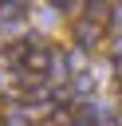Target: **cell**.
I'll list each match as a JSON object with an SVG mask.
<instances>
[{
	"instance_id": "cell-1",
	"label": "cell",
	"mask_w": 122,
	"mask_h": 126,
	"mask_svg": "<svg viewBox=\"0 0 122 126\" xmlns=\"http://www.w3.org/2000/svg\"><path fill=\"white\" fill-rule=\"evenodd\" d=\"M71 32H75V43H79V47H98V43H102V24H98V20H91V16H87V20H79Z\"/></svg>"
}]
</instances>
